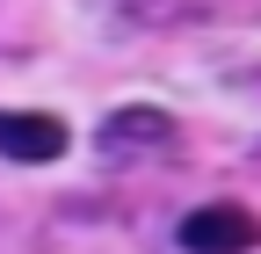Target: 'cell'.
I'll return each mask as SVG.
<instances>
[{
  "instance_id": "obj_1",
  "label": "cell",
  "mask_w": 261,
  "mask_h": 254,
  "mask_svg": "<svg viewBox=\"0 0 261 254\" xmlns=\"http://www.w3.org/2000/svg\"><path fill=\"white\" fill-rule=\"evenodd\" d=\"M181 247L189 254H247V247H261V218L247 204H196L181 218Z\"/></svg>"
},
{
  "instance_id": "obj_2",
  "label": "cell",
  "mask_w": 261,
  "mask_h": 254,
  "mask_svg": "<svg viewBox=\"0 0 261 254\" xmlns=\"http://www.w3.org/2000/svg\"><path fill=\"white\" fill-rule=\"evenodd\" d=\"M65 145H73L65 116H51V109H0V160L44 167V160H58Z\"/></svg>"
},
{
  "instance_id": "obj_3",
  "label": "cell",
  "mask_w": 261,
  "mask_h": 254,
  "mask_svg": "<svg viewBox=\"0 0 261 254\" xmlns=\"http://www.w3.org/2000/svg\"><path fill=\"white\" fill-rule=\"evenodd\" d=\"M167 138H174L167 109H116V116H102V145H167Z\"/></svg>"
}]
</instances>
